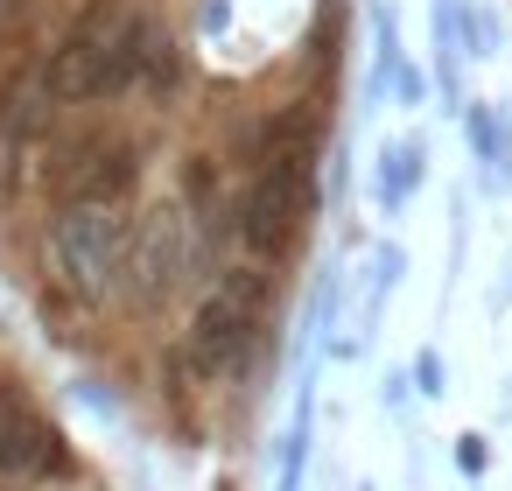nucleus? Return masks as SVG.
Wrapping results in <instances>:
<instances>
[{
    "instance_id": "nucleus-2",
    "label": "nucleus",
    "mask_w": 512,
    "mask_h": 491,
    "mask_svg": "<svg viewBox=\"0 0 512 491\" xmlns=\"http://www.w3.org/2000/svg\"><path fill=\"white\" fill-rule=\"evenodd\" d=\"M162 43V22L134 0H85V8L57 29L43 85L57 106H113V99H141L148 85V57Z\"/></svg>"
},
{
    "instance_id": "nucleus-10",
    "label": "nucleus",
    "mask_w": 512,
    "mask_h": 491,
    "mask_svg": "<svg viewBox=\"0 0 512 491\" xmlns=\"http://www.w3.org/2000/svg\"><path fill=\"white\" fill-rule=\"evenodd\" d=\"M470 0H435V85L449 106H470L463 99V64H470Z\"/></svg>"
},
{
    "instance_id": "nucleus-7",
    "label": "nucleus",
    "mask_w": 512,
    "mask_h": 491,
    "mask_svg": "<svg viewBox=\"0 0 512 491\" xmlns=\"http://www.w3.org/2000/svg\"><path fill=\"white\" fill-rule=\"evenodd\" d=\"M71 470V442L57 435V421L15 393V386H0V484H43Z\"/></svg>"
},
{
    "instance_id": "nucleus-12",
    "label": "nucleus",
    "mask_w": 512,
    "mask_h": 491,
    "mask_svg": "<svg viewBox=\"0 0 512 491\" xmlns=\"http://www.w3.org/2000/svg\"><path fill=\"white\" fill-rule=\"evenodd\" d=\"M400 274H407V253H400V246H372V260H365V281H358V330H351V351L365 344V330H372L379 302L400 288Z\"/></svg>"
},
{
    "instance_id": "nucleus-13",
    "label": "nucleus",
    "mask_w": 512,
    "mask_h": 491,
    "mask_svg": "<svg viewBox=\"0 0 512 491\" xmlns=\"http://www.w3.org/2000/svg\"><path fill=\"white\" fill-rule=\"evenodd\" d=\"M407 372H414V393H421V400H442V393H449V365H442V351H435V344H421Z\"/></svg>"
},
{
    "instance_id": "nucleus-4",
    "label": "nucleus",
    "mask_w": 512,
    "mask_h": 491,
    "mask_svg": "<svg viewBox=\"0 0 512 491\" xmlns=\"http://www.w3.org/2000/svg\"><path fill=\"white\" fill-rule=\"evenodd\" d=\"M267 302H274V267H267V260H232V267L218 274V288H204L197 309H190V330H183L190 365H197L204 379L239 372V365L260 351Z\"/></svg>"
},
{
    "instance_id": "nucleus-11",
    "label": "nucleus",
    "mask_w": 512,
    "mask_h": 491,
    "mask_svg": "<svg viewBox=\"0 0 512 491\" xmlns=\"http://www.w3.org/2000/svg\"><path fill=\"white\" fill-rule=\"evenodd\" d=\"M176 197L190 204V218L204 225V239L232 232V218H225V169H218V155H190V162H183V190H176Z\"/></svg>"
},
{
    "instance_id": "nucleus-14",
    "label": "nucleus",
    "mask_w": 512,
    "mask_h": 491,
    "mask_svg": "<svg viewBox=\"0 0 512 491\" xmlns=\"http://www.w3.org/2000/svg\"><path fill=\"white\" fill-rule=\"evenodd\" d=\"M456 470H463V477H484V470H491V442H484V435H456Z\"/></svg>"
},
{
    "instance_id": "nucleus-6",
    "label": "nucleus",
    "mask_w": 512,
    "mask_h": 491,
    "mask_svg": "<svg viewBox=\"0 0 512 491\" xmlns=\"http://www.w3.org/2000/svg\"><path fill=\"white\" fill-rule=\"evenodd\" d=\"M141 176H148V148L134 134L106 127V134H85L57 155L50 190H57V204H134Z\"/></svg>"
},
{
    "instance_id": "nucleus-3",
    "label": "nucleus",
    "mask_w": 512,
    "mask_h": 491,
    "mask_svg": "<svg viewBox=\"0 0 512 491\" xmlns=\"http://www.w3.org/2000/svg\"><path fill=\"white\" fill-rule=\"evenodd\" d=\"M127 246H134L127 204H57L43 225V267L57 295L78 309H113L127 295Z\"/></svg>"
},
{
    "instance_id": "nucleus-8",
    "label": "nucleus",
    "mask_w": 512,
    "mask_h": 491,
    "mask_svg": "<svg viewBox=\"0 0 512 491\" xmlns=\"http://www.w3.org/2000/svg\"><path fill=\"white\" fill-rule=\"evenodd\" d=\"M421 183H428V141H421V134H400V141H386V148L372 155V183H365V190H372L379 218H400Z\"/></svg>"
},
{
    "instance_id": "nucleus-9",
    "label": "nucleus",
    "mask_w": 512,
    "mask_h": 491,
    "mask_svg": "<svg viewBox=\"0 0 512 491\" xmlns=\"http://www.w3.org/2000/svg\"><path fill=\"white\" fill-rule=\"evenodd\" d=\"M463 134H470V155H477L484 190H505V183H512V120H505L491 99H470V106H463Z\"/></svg>"
},
{
    "instance_id": "nucleus-5",
    "label": "nucleus",
    "mask_w": 512,
    "mask_h": 491,
    "mask_svg": "<svg viewBox=\"0 0 512 491\" xmlns=\"http://www.w3.org/2000/svg\"><path fill=\"white\" fill-rule=\"evenodd\" d=\"M197 260H204V225L190 218L183 197H162L134 218V246H127V295L120 309L127 316H162L190 281H197Z\"/></svg>"
},
{
    "instance_id": "nucleus-1",
    "label": "nucleus",
    "mask_w": 512,
    "mask_h": 491,
    "mask_svg": "<svg viewBox=\"0 0 512 491\" xmlns=\"http://www.w3.org/2000/svg\"><path fill=\"white\" fill-rule=\"evenodd\" d=\"M316 155H323V120L309 99L281 106L260 134V155H253V176H246V197H239V218H232V239L246 246V260H267L281 267L309 218H316Z\"/></svg>"
}]
</instances>
